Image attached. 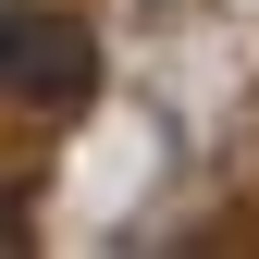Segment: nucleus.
Instances as JSON below:
<instances>
[{
    "label": "nucleus",
    "mask_w": 259,
    "mask_h": 259,
    "mask_svg": "<svg viewBox=\"0 0 259 259\" xmlns=\"http://www.w3.org/2000/svg\"><path fill=\"white\" fill-rule=\"evenodd\" d=\"M87 87H99V50H87V25H62V13H37V0H13V13H0V99L74 111Z\"/></svg>",
    "instance_id": "1"
}]
</instances>
